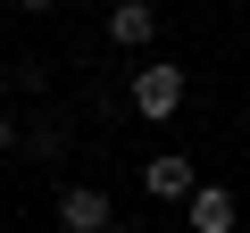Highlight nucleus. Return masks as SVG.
I'll use <instances>...</instances> for the list:
<instances>
[{"mask_svg":"<svg viewBox=\"0 0 250 233\" xmlns=\"http://www.w3.org/2000/svg\"><path fill=\"white\" fill-rule=\"evenodd\" d=\"M184 67L175 58H150L142 75H134V116H142V125H167V116H184Z\"/></svg>","mask_w":250,"mask_h":233,"instance_id":"1","label":"nucleus"},{"mask_svg":"<svg viewBox=\"0 0 250 233\" xmlns=\"http://www.w3.org/2000/svg\"><path fill=\"white\" fill-rule=\"evenodd\" d=\"M59 225L67 233H108L117 225V200L100 183H59Z\"/></svg>","mask_w":250,"mask_h":233,"instance_id":"2","label":"nucleus"},{"mask_svg":"<svg viewBox=\"0 0 250 233\" xmlns=\"http://www.w3.org/2000/svg\"><path fill=\"white\" fill-rule=\"evenodd\" d=\"M200 183V167L184 158V150H159V158H142V192L159 200V208H184V192Z\"/></svg>","mask_w":250,"mask_h":233,"instance_id":"3","label":"nucleus"},{"mask_svg":"<svg viewBox=\"0 0 250 233\" xmlns=\"http://www.w3.org/2000/svg\"><path fill=\"white\" fill-rule=\"evenodd\" d=\"M184 225L192 233H225L233 225V183H192L184 192Z\"/></svg>","mask_w":250,"mask_h":233,"instance_id":"4","label":"nucleus"},{"mask_svg":"<svg viewBox=\"0 0 250 233\" xmlns=\"http://www.w3.org/2000/svg\"><path fill=\"white\" fill-rule=\"evenodd\" d=\"M108 42H117V50L159 42V9H150V0H117V9H108Z\"/></svg>","mask_w":250,"mask_h":233,"instance_id":"5","label":"nucleus"},{"mask_svg":"<svg viewBox=\"0 0 250 233\" xmlns=\"http://www.w3.org/2000/svg\"><path fill=\"white\" fill-rule=\"evenodd\" d=\"M0 150H17V116L9 108H0Z\"/></svg>","mask_w":250,"mask_h":233,"instance_id":"6","label":"nucleus"},{"mask_svg":"<svg viewBox=\"0 0 250 233\" xmlns=\"http://www.w3.org/2000/svg\"><path fill=\"white\" fill-rule=\"evenodd\" d=\"M17 9H50V0H17Z\"/></svg>","mask_w":250,"mask_h":233,"instance_id":"7","label":"nucleus"}]
</instances>
